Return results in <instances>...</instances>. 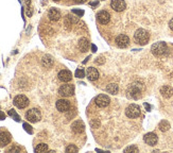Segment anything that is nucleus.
Segmentation results:
<instances>
[{"instance_id": "nucleus-1", "label": "nucleus", "mask_w": 173, "mask_h": 153, "mask_svg": "<svg viewBox=\"0 0 173 153\" xmlns=\"http://www.w3.org/2000/svg\"><path fill=\"white\" fill-rule=\"evenodd\" d=\"M142 88H144L142 84L138 83V82L133 83L131 86H130L129 89H127V92H126L127 97H129L130 99H134V100L139 99L140 97H141V89Z\"/></svg>"}, {"instance_id": "nucleus-2", "label": "nucleus", "mask_w": 173, "mask_h": 153, "mask_svg": "<svg viewBox=\"0 0 173 153\" xmlns=\"http://www.w3.org/2000/svg\"><path fill=\"white\" fill-rule=\"evenodd\" d=\"M134 38L139 45H146L148 44L149 40H150V34L147 30L138 29L134 34Z\"/></svg>"}, {"instance_id": "nucleus-3", "label": "nucleus", "mask_w": 173, "mask_h": 153, "mask_svg": "<svg viewBox=\"0 0 173 153\" xmlns=\"http://www.w3.org/2000/svg\"><path fill=\"white\" fill-rule=\"evenodd\" d=\"M151 51L154 55L156 57H163L168 52V47L167 44L164 42H158L153 44V46L151 47Z\"/></svg>"}, {"instance_id": "nucleus-4", "label": "nucleus", "mask_w": 173, "mask_h": 153, "mask_svg": "<svg viewBox=\"0 0 173 153\" xmlns=\"http://www.w3.org/2000/svg\"><path fill=\"white\" fill-rule=\"evenodd\" d=\"M40 118H42V114H40V111L38 109H31L26 113V119L32 123L38 122Z\"/></svg>"}, {"instance_id": "nucleus-5", "label": "nucleus", "mask_w": 173, "mask_h": 153, "mask_svg": "<svg viewBox=\"0 0 173 153\" xmlns=\"http://www.w3.org/2000/svg\"><path fill=\"white\" fill-rule=\"evenodd\" d=\"M125 115L129 118H137L140 115V107L137 104H130L125 109Z\"/></svg>"}, {"instance_id": "nucleus-6", "label": "nucleus", "mask_w": 173, "mask_h": 153, "mask_svg": "<svg viewBox=\"0 0 173 153\" xmlns=\"http://www.w3.org/2000/svg\"><path fill=\"white\" fill-rule=\"evenodd\" d=\"M29 99L25 95H18L14 98V105L18 109H25L29 105Z\"/></svg>"}, {"instance_id": "nucleus-7", "label": "nucleus", "mask_w": 173, "mask_h": 153, "mask_svg": "<svg viewBox=\"0 0 173 153\" xmlns=\"http://www.w3.org/2000/svg\"><path fill=\"white\" fill-rule=\"evenodd\" d=\"M74 92V86L72 84H64L58 89V94L62 97H70Z\"/></svg>"}, {"instance_id": "nucleus-8", "label": "nucleus", "mask_w": 173, "mask_h": 153, "mask_svg": "<svg viewBox=\"0 0 173 153\" xmlns=\"http://www.w3.org/2000/svg\"><path fill=\"white\" fill-rule=\"evenodd\" d=\"M116 44L119 48H126L130 45V38L125 34H120L116 37Z\"/></svg>"}, {"instance_id": "nucleus-9", "label": "nucleus", "mask_w": 173, "mask_h": 153, "mask_svg": "<svg viewBox=\"0 0 173 153\" xmlns=\"http://www.w3.org/2000/svg\"><path fill=\"white\" fill-rule=\"evenodd\" d=\"M95 102L99 107H106L111 102V99L106 96V95H99L95 99Z\"/></svg>"}, {"instance_id": "nucleus-10", "label": "nucleus", "mask_w": 173, "mask_h": 153, "mask_svg": "<svg viewBox=\"0 0 173 153\" xmlns=\"http://www.w3.org/2000/svg\"><path fill=\"white\" fill-rule=\"evenodd\" d=\"M111 6L116 12H122L126 8V3H125L124 0H112Z\"/></svg>"}, {"instance_id": "nucleus-11", "label": "nucleus", "mask_w": 173, "mask_h": 153, "mask_svg": "<svg viewBox=\"0 0 173 153\" xmlns=\"http://www.w3.org/2000/svg\"><path fill=\"white\" fill-rule=\"evenodd\" d=\"M57 111L62 112V113H66L70 109V103L66 99H60L57 101Z\"/></svg>"}, {"instance_id": "nucleus-12", "label": "nucleus", "mask_w": 173, "mask_h": 153, "mask_svg": "<svg viewBox=\"0 0 173 153\" xmlns=\"http://www.w3.org/2000/svg\"><path fill=\"white\" fill-rule=\"evenodd\" d=\"M144 143H146L147 145L155 146L157 144L158 138H157V135L155 134V133H147V134L144 136Z\"/></svg>"}, {"instance_id": "nucleus-13", "label": "nucleus", "mask_w": 173, "mask_h": 153, "mask_svg": "<svg viewBox=\"0 0 173 153\" xmlns=\"http://www.w3.org/2000/svg\"><path fill=\"white\" fill-rule=\"evenodd\" d=\"M57 77H58V80H60V81L64 82V83H67V82L71 81V79H72V74H71L69 70L63 69L58 72Z\"/></svg>"}, {"instance_id": "nucleus-14", "label": "nucleus", "mask_w": 173, "mask_h": 153, "mask_svg": "<svg viewBox=\"0 0 173 153\" xmlns=\"http://www.w3.org/2000/svg\"><path fill=\"white\" fill-rule=\"evenodd\" d=\"M97 17H98L99 23H102V25H106V23H109V20H111V15H109V13L106 12V11H101V12H99Z\"/></svg>"}, {"instance_id": "nucleus-15", "label": "nucleus", "mask_w": 173, "mask_h": 153, "mask_svg": "<svg viewBox=\"0 0 173 153\" xmlns=\"http://www.w3.org/2000/svg\"><path fill=\"white\" fill-rule=\"evenodd\" d=\"M86 76L89 79V81H96V80L99 79L100 75H99V71L95 67H88L87 70H86Z\"/></svg>"}, {"instance_id": "nucleus-16", "label": "nucleus", "mask_w": 173, "mask_h": 153, "mask_svg": "<svg viewBox=\"0 0 173 153\" xmlns=\"http://www.w3.org/2000/svg\"><path fill=\"white\" fill-rule=\"evenodd\" d=\"M71 129H72V131L74 133L80 134V133H82L85 130V124H84V122L81 121V120H77V121H74L71 124Z\"/></svg>"}, {"instance_id": "nucleus-17", "label": "nucleus", "mask_w": 173, "mask_h": 153, "mask_svg": "<svg viewBox=\"0 0 173 153\" xmlns=\"http://www.w3.org/2000/svg\"><path fill=\"white\" fill-rule=\"evenodd\" d=\"M89 46H90L89 40H88L87 38L82 37V38H80V40H79V44H78V47H79L80 51H82V52H85V51L88 50Z\"/></svg>"}, {"instance_id": "nucleus-18", "label": "nucleus", "mask_w": 173, "mask_h": 153, "mask_svg": "<svg viewBox=\"0 0 173 153\" xmlns=\"http://www.w3.org/2000/svg\"><path fill=\"white\" fill-rule=\"evenodd\" d=\"M11 141V135L8 132H1L0 133V147L9 145Z\"/></svg>"}, {"instance_id": "nucleus-19", "label": "nucleus", "mask_w": 173, "mask_h": 153, "mask_svg": "<svg viewBox=\"0 0 173 153\" xmlns=\"http://www.w3.org/2000/svg\"><path fill=\"white\" fill-rule=\"evenodd\" d=\"M48 17H49V19H50L51 21H57L58 19L61 18L60 11H58L57 9H55V8L50 9V10H49V12H48Z\"/></svg>"}, {"instance_id": "nucleus-20", "label": "nucleus", "mask_w": 173, "mask_h": 153, "mask_svg": "<svg viewBox=\"0 0 173 153\" xmlns=\"http://www.w3.org/2000/svg\"><path fill=\"white\" fill-rule=\"evenodd\" d=\"M161 94L164 98H167V99L170 98V97H172V95H173V88L168 85L163 86V87L161 88Z\"/></svg>"}, {"instance_id": "nucleus-21", "label": "nucleus", "mask_w": 173, "mask_h": 153, "mask_svg": "<svg viewBox=\"0 0 173 153\" xmlns=\"http://www.w3.org/2000/svg\"><path fill=\"white\" fill-rule=\"evenodd\" d=\"M53 63H54V61H53V59L50 57V55H45V57H43V60H42V65L44 66V67H46V68L52 67Z\"/></svg>"}, {"instance_id": "nucleus-22", "label": "nucleus", "mask_w": 173, "mask_h": 153, "mask_svg": "<svg viewBox=\"0 0 173 153\" xmlns=\"http://www.w3.org/2000/svg\"><path fill=\"white\" fill-rule=\"evenodd\" d=\"M118 90H119V87L116 83L109 84L107 87H106V92H109V94H112V95H116L117 92H118Z\"/></svg>"}, {"instance_id": "nucleus-23", "label": "nucleus", "mask_w": 173, "mask_h": 153, "mask_svg": "<svg viewBox=\"0 0 173 153\" xmlns=\"http://www.w3.org/2000/svg\"><path fill=\"white\" fill-rule=\"evenodd\" d=\"M158 128H159V130H161V132H167V131L170 129V123L167 121V120H163V121L159 122Z\"/></svg>"}, {"instance_id": "nucleus-24", "label": "nucleus", "mask_w": 173, "mask_h": 153, "mask_svg": "<svg viewBox=\"0 0 173 153\" xmlns=\"http://www.w3.org/2000/svg\"><path fill=\"white\" fill-rule=\"evenodd\" d=\"M34 151L36 153H42V152L48 151V145H46V144H40V145H37V147L35 148Z\"/></svg>"}, {"instance_id": "nucleus-25", "label": "nucleus", "mask_w": 173, "mask_h": 153, "mask_svg": "<svg viewBox=\"0 0 173 153\" xmlns=\"http://www.w3.org/2000/svg\"><path fill=\"white\" fill-rule=\"evenodd\" d=\"M9 115H10L11 117L14 118L15 121H17V122L20 121V117H19V115L16 113V111H15V110H10V111H9Z\"/></svg>"}, {"instance_id": "nucleus-26", "label": "nucleus", "mask_w": 173, "mask_h": 153, "mask_svg": "<svg viewBox=\"0 0 173 153\" xmlns=\"http://www.w3.org/2000/svg\"><path fill=\"white\" fill-rule=\"evenodd\" d=\"M66 152L67 153H77L78 152V148L74 145H69L66 148Z\"/></svg>"}, {"instance_id": "nucleus-27", "label": "nucleus", "mask_w": 173, "mask_h": 153, "mask_svg": "<svg viewBox=\"0 0 173 153\" xmlns=\"http://www.w3.org/2000/svg\"><path fill=\"white\" fill-rule=\"evenodd\" d=\"M74 76L77 78H84V76H85V71H84L82 68H79V69L75 70Z\"/></svg>"}, {"instance_id": "nucleus-28", "label": "nucleus", "mask_w": 173, "mask_h": 153, "mask_svg": "<svg viewBox=\"0 0 173 153\" xmlns=\"http://www.w3.org/2000/svg\"><path fill=\"white\" fill-rule=\"evenodd\" d=\"M124 152H135L137 153L138 152V148L136 146H130L127 147L126 149H124Z\"/></svg>"}, {"instance_id": "nucleus-29", "label": "nucleus", "mask_w": 173, "mask_h": 153, "mask_svg": "<svg viewBox=\"0 0 173 153\" xmlns=\"http://www.w3.org/2000/svg\"><path fill=\"white\" fill-rule=\"evenodd\" d=\"M71 12L73 13V14H75V15H78L79 17H82L84 15V11L83 10H78V9H73Z\"/></svg>"}, {"instance_id": "nucleus-30", "label": "nucleus", "mask_w": 173, "mask_h": 153, "mask_svg": "<svg viewBox=\"0 0 173 153\" xmlns=\"http://www.w3.org/2000/svg\"><path fill=\"white\" fill-rule=\"evenodd\" d=\"M22 127H23V129H25L26 131H27L29 134H32L33 133V130H32V127L30 126V124H28V123H23L22 124Z\"/></svg>"}, {"instance_id": "nucleus-31", "label": "nucleus", "mask_w": 173, "mask_h": 153, "mask_svg": "<svg viewBox=\"0 0 173 153\" xmlns=\"http://www.w3.org/2000/svg\"><path fill=\"white\" fill-rule=\"evenodd\" d=\"M96 63H97V64H99V65H102V64H104V63H105L104 57H97V59H96Z\"/></svg>"}, {"instance_id": "nucleus-32", "label": "nucleus", "mask_w": 173, "mask_h": 153, "mask_svg": "<svg viewBox=\"0 0 173 153\" xmlns=\"http://www.w3.org/2000/svg\"><path fill=\"white\" fill-rule=\"evenodd\" d=\"M21 151V149L20 148H18V147H13V148H11L10 150H9V152H20Z\"/></svg>"}, {"instance_id": "nucleus-33", "label": "nucleus", "mask_w": 173, "mask_h": 153, "mask_svg": "<svg viewBox=\"0 0 173 153\" xmlns=\"http://www.w3.org/2000/svg\"><path fill=\"white\" fill-rule=\"evenodd\" d=\"M169 28H170V29H171L172 31H173V18L171 19V20L169 21Z\"/></svg>"}, {"instance_id": "nucleus-34", "label": "nucleus", "mask_w": 173, "mask_h": 153, "mask_svg": "<svg viewBox=\"0 0 173 153\" xmlns=\"http://www.w3.org/2000/svg\"><path fill=\"white\" fill-rule=\"evenodd\" d=\"M92 52H96V51H97V46H96V45H92Z\"/></svg>"}, {"instance_id": "nucleus-35", "label": "nucleus", "mask_w": 173, "mask_h": 153, "mask_svg": "<svg viewBox=\"0 0 173 153\" xmlns=\"http://www.w3.org/2000/svg\"><path fill=\"white\" fill-rule=\"evenodd\" d=\"M4 118H5V115H4L2 112H0V120H3Z\"/></svg>"}, {"instance_id": "nucleus-36", "label": "nucleus", "mask_w": 173, "mask_h": 153, "mask_svg": "<svg viewBox=\"0 0 173 153\" xmlns=\"http://www.w3.org/2000/svg\"><path fill=\"white\" fill-rule=\"evenodd\" d=\"M77 3H85L86 2V0H74Z\"/></svg>"}, {"instance_id": "nucleus-37", "label": "nucleus", "mask_w": 173, "mask_h": 153, "mask_svg": "<svg viewBox=\"0 0 173 153\" xmlns=\"http://www.w3.org/2000/svg\"><path fill=\"white\" fill-rule=\"evenodd\" d=\"M144 106H146L147 111H150V110H151V106L149 104H147V103H144Z\"/></svg>"}, {"instance_id": "nucleus-38", "label": "nucleus", "mask_w": 173, "mask_h": 153, "mask_svg": "<svg viewBox=\"0 0 173 153\" xmlns=\"http://www.w3.org/2000/svg\"><path fill=\"white\" fill-rule=\"evenodd\" d=\"M98 3H99V1H96V2H92V3H89V4H90V5H92V6H96Z\"/></svg>"}, {"instance_id": "nucleus-39", "label": "nucleus", "mask_w": 173, "mask_h": 153, "mask_svg": "<svg viewBox=\"0 0 173 153\" xmlns=\"http://www.w3.org/2000/svg\"><path fill=\"white\" fill-rule=\"evenodd\" d=\"M88 60H89V57H87V59H86V60H85V61H84V64H85V63H86V62H87V61H88Z\"/></svg>"}, {"instance_id": "nucleus-40", "label": "nucleus", "mask_w": 173, "mask_h": 153, "mask_svg": "<svg viewBox=\"0 0 173 153\" xmlns=\"http://www.w3.org/2000/svg\"><path fill=\"white\" fill-rule=\"evenodd\" d=\"M53 1H58V0H53Z\"/></svg>"}]
</instances>
